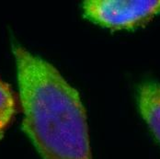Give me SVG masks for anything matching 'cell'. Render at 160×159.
Listing matches in <instances>:
<instances>
[{
  "instance_id": "obj_1",
  "label": "cell",
  "mask_w": 160,
  "mask_h": 159,
  "mask_svg": "<svg viewBox=\"0 0 160 159\" xmlns=\"http://www.w3.org/2000/svg\"><path fill=\"white\" fill-rule=\"evenodd\" d=\"M22 127L42 159H93L78 91L49 62L14 48Z\"/></svg>"
},
{
  "instance_id": "obj_2",
  "label": "cell",
  "mask_w": 160,
  "mask_h": 159,
  "mask_svg": "<svg viewBox=\"0 0 160 159\" xmlns=\"http://www.w3.org/2000/svg\"><path fill=\"white\" fill-rule=\"evenodd\" d=\"M86 18L112 31L144 27L160 14V0H87L82 5Z\"/></svg>"
},
{
  "instance_id": "obj_3",
  "label": "cell",
  "mask_w": 160,
  "mask_h": 159,
  "mask_svg": "<svg viewBox=\"0 0 160 159\" xmlns=\"http://www.w3.org/2000/svg\"><path fill=\"white\" fill-rule=\"evenodd\" d=\"M137 100L143 119L160 143V84L142 85L138 91Z\"/></svg>"
},
{
  "instance_id": "obj_4",
  "label": "cell",
  "mask_w": 160,
  "mask_h": 159,
  "mask_svg": "<svg viewBox=\"0 0 160 159\" xmlns=\"http://www.w3.org/2000/svg\"><path fill=\"white\" fill-rule=\"evenodd\" d=\"M16 111V99L10 86L0 78V137L10 123Z\"/></svg>"
}]
</instances>
